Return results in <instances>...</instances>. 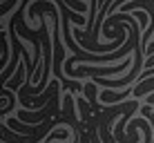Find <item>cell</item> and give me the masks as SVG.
Here are the masks:
<instances>
[{
    "label": "cell",
    "instance_id": "obj_3",
    "mask_svg": "<svg viewBox=\"0 0 154 143\" xmlns=\"http://www.w3.org/2000/svg\"><path fill=\"white\" fill-rule=\"evenodd\" d=\"M29 136H23L18 132H14L11 128H7V123H0V141L2 143H25Z\"/></svg>",
    "mask_w": 154,
    "mask_h": 143
},
{
    "label": "cell",
    "instance_id": "obj_1",
    "mask_svg": "<svg viewBox=\"0 0 154 143\" xmlns=\"http://www.w3.org/2000/svg\"><path fill=\"white\" fill-rule=\"evenodd\" d=\"M132 65H134V56H127L125 61L119 63V65H81L78 70L72 72L69 78H74V81H81L85 76H89V78H94V76H100V78L116 76V78H121V76H125L123 72L132 70Z\"/></svg>",
    "mask_w": 154,
    "mask_h": 143
},
{
    "label": "cell",
    "instance_id": "obj_4",
    "mask_svg": "<svg viewBox=\"0 0 154 143\" xmlns=\"http://www.w3.org/2000/svg\"><path fill=\"white\" fill-rule=\"evenodd\" d=\"M134 18H139V25H141V27H150V25H147V23H150V14H147V11H143V9H136V11H134Z\"/></svg>",
    "mask_w": 154,
    "mask_h": 143
},
{
    "label": "cell",
    "instance_id": "obj_6",
    "mask_svg": "<svg viewBox=\"0 0 154 143\" xmlns=\"http://www.w3.org/2000/svg\"><path fill=\"white\" fill-rule=\"evenodd\" d=\"M145 54H150V56H154V40H152L150 45H147V51H145Z\"/></svg>",
    "mask_w": 154,
    "mask_h": 143
},
{
    "label": "cell",
    "instance_id": "obj_2",
    "mask_svg": "<svg viewBox=\"0 0 154 143\" xmlns=\"http://www.w3.org/2000/svg\"><path fill=\"white\" fill-rule=\"evenodd\" d=\"M58 103H60V94H56V96L51 98L42 110L29 112V110L23 107V110H18V112H16V116H18L23 123H27V125H40V123H45V121H49L51 114H56V116L60 114V112H58Z\"/></svg>",
    "mask_w": 154,
    "mask_h": 143
},
{
    "label": "cell",
    "instance_id": "obj_5",
    "mask_svg": "<svg viewBox=\"0 0 154 143\" xmlns=\"http://www.w3.org/2000/svg\"><path fill=\"white\" fill-rule=\"evenodd\" d=\"M141 114H143V119H150L152 121V128H154V114H152V110L147 107V105H143V107H141Z\"/></svg>",
    "mask_w": 154,
    "mask_h": 143
}]
</instances>
